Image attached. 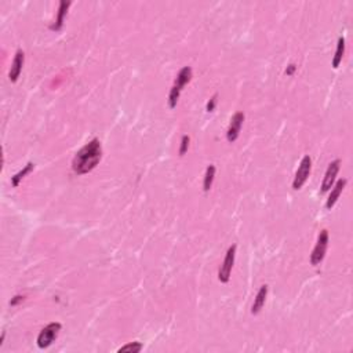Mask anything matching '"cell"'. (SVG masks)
<instances>
[{"label": "cell", "instance_id": "10", "mask_svg": "<svg viewBox=\"0 0 353 353\" xmlns=\"http://www.w3.org/2000/svg\"><path fill=\"white\" fill-rule=\"evenodd\" d=\"M333 186H334V188L330 189L331 192H330V196L329 199H327V202H326V209L327 210L333 209V207L335 206V203L338 202V199H340V196H341V193L344 192V189H345V186H347V180H345V178L338 180V182Z\"/></svg>", "mask_w": 353, "mask_h": 353}, {"label": "cell", "instance_id": "4", "mask_svg": "<svg viewBox=\"0 0 353 353\" xmlns=\"http://www.w3.org/2000/svg\"><path fill=\"white\" fill-rule=\"evenodd\" d=\"M327 247H329V231L323 229L317 236V243L311 254V263L313 266H316L323 261L324 257H326Z\"/></svg>", "mask_w": 353, "mask_h": 353}, {"label": "cell", "instance_id": "19", "mask_svg": "<svg viewBox=\"0 0 353 353\" xmlns=\"http://www.w3.org/2000/svg\"><path fill=\"white\" fill-rule=\"evenodd\" d=\"M295 71H297V65H295V64H290V65L287 66V69H286V75H287V76H293Z\"/></svg>", "mask_w": 353, "mask_h": 353}, {"label": "cell", "instance_id": "15", "mask_svg": "<svg viewBox=\"0 0 353 353\" xmlns=\"http://www.w3.org/2000/svg\"><path fill=\"white\" fill-rule=\"evenodd\" d=\"M33 168H35V164H33V163H28V164H26L21 171H18L14 177H11V185L14 186V188H18V185L21 184V181L25 178V175H28Z\"/></svg>", "mask_w": 353, "mask_h": 353}, {"label": "cell", "instance_id": "20", "mask_svg": "<svg viewBox=\"0 0 353 353\" xmlns=\"http://www.w3.org/2000/svg\"><path fill=\"white\" fill-rule=\"evenodd\" d=\"M22 299H24V297L17 295V297H14V299H11V302H10V304H11V305H17V304H18V302H21Z\"/></svg>", "mask_w": 353, "mask_h": 353}, {"label": "cell", "instance_id": "6", "mask_svg": "<svg viewBox=\"0 0 353 353\" xmlns=\"http://www.w3.org/2000/svg\"><path fill=\"white\" fill-rule=\"evenodd\" d=\"M311 170H312V159L311 156L306 155L302 157V160H301V163H299L298 166V170H297V173H295V177H294V181H293L294 191H299V189L304 186V184H305L306 180H308V177H309V174H311Z\"/></svg>", "mask_w": 353, "mask_h": 353}, {"label": "cell", "instance_id": "3", "mask_svg": "<svg viewBox=\"0 0 353 353\" xmlns=\"http://www.w3.org/2000/svg\"><path fill=\"white\" fill-rule=\"evenodd\" d=\"M61 329H62V326L58 322H53V323L47 324L37 335V347L40 349H46V348L50 347L57 340Z\"/></svg>", "mask_w": 353, "mask_h": 353}, {"label": "cell", "instance_id": "11", "mask_svg": "<svg viewBox=\"0 0 353 353\" xmlns=\"http://www.w3.org/2000/svg\"><path fill=\"white\" fill-rule=\"evenodd\" d=\"M71 4H72L71 1H61L60 7H58L57 18H55L54 24L50 26V29L55 30V32H58V30L62 29V26H64V21H65L66 14H68V8L71 7Z\"/></svg>", "mask_w": 353, "mask_h": 353}, {"label": "cell", "instance_id": "7", "mask_svg": "<svg viewBox=\"0 0 353 353\" xmlns=\"http://www.w3.org/2000/svg\"><path fill=\"white\" fill-rule=\"evenodd\" d=\"M243 121H244V114H243V112H236V114L232 116L227 131L228 142L234 144L235 141L239 138L240 130H241V127H243Z\"/></svg>", "mask_w": 353, "mask_h": 353}, {"label": "cell", "instance_id": "13", "mask_svg": "<svg viewBox=\"0 0 353 353\" xmlns=\"http://www.w3.org/2000/svg\"><path fill=\"white\" fill-rule=\"evenodd\" d=\"M344 54H345V39L341 36L338 39L335 55L334 58H333V68H334V69H337V68L340 66V64L342 62V58H344Z\"/></svg>", "mask_w": 353, "mask_h": 353}, {"label": "cell", "instance_id": "17", "mask_svg": "<svg viewBox=\"0 0 353 353\" xmlns=\"http://www.w3.org/2000/svg\"><path fill=\"white\" fill-rule=\"evenodd\" d=\"M189 142H191V138L188 135H184L181 138V146H180V155L184 156L189 149Z\"/></svg>", "mask_w": 353, "mask_h": 353}, {"label": "cell", "instance_id": "1", "mask_svg": "<svg viewBox=\"0 0 353 353\" xmlns=\"http://www.w3.org/2000/svg\"><path fill=\"white\" fill-rule=\"evenodd\" d=\"M102 159V145L100 139H91L75 155L72 160V170L78 175H84L93 171Z\"/></svg>", "mask_w": 353, "mask_h": 353}, {"label": "cell", "instance_id": "8", "mask_svg": "<svg viewBox=\"0 0 353 353\" xmlns=\"http://www.w3.org/2000/svg\"><path fill=\"white\" fill-rule=\"evenodd\" d=\"M340 168H341V160L337 159L334 162L330 163L329 168H327V171L324 174L323 182H322V193H327V192H330V189L333 188Z\"/></svg>", "mask_w": 353, "mask_h": 353}, {"label": "cell", "instance_id": "16", "mask_svg": "<svg viewBox=\"0 0 353 353\" xmlns=\"http://www.w3.org/2000/svg\"><path fill=\"white\" fill-rule=\"evenodd\" d=\"M142 344L141 342H130V344H127V345H124V347H121L118 349V352H130V353H138L142 351Z\"/></svg>", "mask_w": 353, "mask_h": 353}, {"label": "cell", "instance_id": "5", "mask_svg": "<svg viewBox=\"0 0 353 353\" xmlns=\"http://www.w3.org/2000/svg\"><path fill=\"white\" fill-rule=\"evenodd\" d=\"M236 248H237L236 244H232L228 248L227 255L224 258V262H222L221 268L218 270V280L221 283H228L231 280V273L234 269L235 258H236Z\"/></svg>", "mask_w": 353, "mask_h": 353}, {"label": "cell", "instance_id": "14", "mask_svg": "<svg viewBox=\"0 0 353 353\" xmlns=\"http://www.w3.org/2000/svg\"><path fill=\"white\" fill-rule=\"evenodd\" d=\"M214 178H216V166L214 164H210L209 167L206 168V174H204V180H203V191L209 192L213 186V182H214Z\"/></svg>", "mask_w": 353, "mask_h": 353}, {"label": "cell", "instance_id": "2", "mask_svg": "<svg viewBox=\"0 0 353 353\" xmlns=\"http://www.w3.org/2000/svg\"><path fill=\"white\" fill-rule=\"evenodd\" d=\"M192 73L193 72H192L191 66H184L180 72H178V75H177L175 82H174L173 87H171V90H170V94H168V107L171 109L177 107L178 100H180L181 91H182V89L192 80Z\"/></svg>", "mask_w": 353, "mask_h": 353}, {"label": "cell", "instance_id": "12", "mask_svg": "<svg viewBox=\"0 0 353 353\" xmlns=\"http://www.w3.org/2000/svg\"><path fill=\"white\" fill-rule=\"evenodd\" d=\"M266 297H268V286L265 284V286H262V287L259 288V291H258L257 295H255V298H254V302H252V306H251L252 315H258V313L261 312V309H262L263 305H265Z\"/></svg>", "mask_w": 353, "mask_h": 353}, {"label": "cell", "instance_id": "9", "mask_svg": "<svg viewBox=\"0 0 353 353\" xmlns=\"http://www.w3.org/2000/svg\"><path fill=\"white\" fill-rule=\"evenodd\" d=\"M25 62V53L22 50H18L15 53V57L12 60L11 68H10V72H8V79L11 83H15L19 79V75L22 72V68H24Z\"/></svg>", "mask_w": 353, "mask_h": 353}, {"label": "cell", "instance_id": "18", "mask_svg": "<svg viewBox=\"0 0 353 353\" xmlns=\"http://www.w3.org/2000/svg\"><path fill=\"white\" fill-rule=\"evenodd\" d=\"M217 102H218V94H214V96L211 97V100L207 102L206 111H207V112H214V109H216L217 107Z\"/></svg>", "mask_w": 353, "mask_h": 353}]
</instances>
